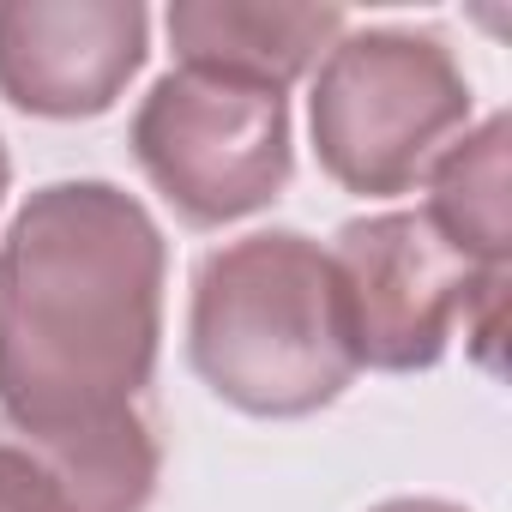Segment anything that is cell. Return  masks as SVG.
Instances as JSON below:
<instances>
[{"mask_svg": "<svg viewBox=\"0 0 512 512\" xmlns=\"http://www.w3.org/2000/svg\"><path fill=\"white\" fill-rule=\"evenodd\" d=\"M169 241L115 181H49L0 235V416L49 440L133 416L157 374Z\"/></svg>", "mask_w": 512, "mask_h": 512, "instance_id": "1", "label": "cell"}, {"mask_svg": "<svg viewBox=\"0 0 512 512\" xmlns=\"http://www.w3.org/2000/svg\"><path fill=\"white\" fill-rule=\"evenodd\" d=\"M193 374L247 416H314L356 380L332 253L302 229H253L211 247L187 302Z\"/></svg>", "mask_w": 512, "mask_h": 512, "instance_id": "2", "label": "cell"}, {"mask_svg": "<svg viewBox=\"0 0 512 512\" xmlns=\"http://www.w3.org/2000/svg\"><path fill=\"white\" fill-rule=\"evenodd\" d=\"M470 127V79L440 37L344 31L314 73L308 133L320 169L362 199L410 193L434 157Z\"/></svg>", "mask_w": 512, "mask_h": 512, "instance_id": "3", "label": "cell"}, {"mask_svg": "<svg viewBox=\"0 0 512 512\" xmlns=\"http://www.w3.org/2000/svg\"><path fill=\"white\" fill-rule=\"evenodd\" d=\"M326 253L338 266L356 368L422 374L446 356L458 320H464V338H476L482 362L500 368L494 344L506 314V272L470 266L428 223V211L350 217Z\"/></svg>", "mask_w": 512, "mask_h": 512, "instance_id": "4", "label": "cell"}, {"mask_svg": "<svg viewBox=\"0 0 512 512\" xmlns=\"http://www.w3.org/2000/svg\"><path fill=\"white\" fill-rule=\"evenodd\" d=\"M145 181L199 229L266 211L296 169L290 97L217 73H163L127 133Z\"/></svg>", "mask_w": 512, "mask_h": 512, "instance_id": "5", "label": "cell"}, {"mask_svg": "<svg viewBox=\"0 0 512 512\" xmlns=\"http://www.w3.org/2000/svg\"><path fill=\"white\" fill-rule=\"evenodd\" d=\"M151 55L139 0H0V97L43 121H91L121 103Z\"/></svg>", "mask_w": 512, "mask_h": 512, "instance_id": "6", "label": "cell"}, {"mask_svg": "<svg viewBox=\"0 0 512 512\" xmlns=\"http://www.w3.org/2000/svg\"><path fill=\"white\" fill-rule=\"evenodd\" d=\"M344 31V7H302V0H175L169 7V49L181 67L266 91H290Z\"/></svg>", "mask_w": 512, "mask_h": 512, "instance_id": "7", "label": "cell"}, {"mask_svg": "<svg viewBox=\"0 0 512 512\" xmlns=\"http://www.w3.org/2000/svg\"><path fill=\"white\" fill-rule=\"evenodd\" d=\"M512 127L506 115H488L482 127H464L428 181V223L464 253L470 266L482 272H506L512 266V181H506V157H512Z\"/></svg>", "mask_w": 512, "mask_h": 512, "instance_id": "8", "label": "cell"}, {"mask_svg": "<svg viewBox=\"0 0 512 512\" xmlns=\"http://www.w3.org/2000/svg\"><path fill=\"white\" fill-rule=\"evenodd\" d=\"M0 512H73V494L25 440H0Z\"/></svg>", "mask_w": 512, "mask_h": 512, "instance_id": "9", "label": "cell"}, {"mask_svg": "<svg viewBox=\"0 0 512 512\" xmlns=\"http://www.w3.org/2000/svg\"><path fill=\"white\" fill-rule=\"evenodd\" d=\"M368 512H464L458 500H434V494H404V500H380Z\"/></svg>", "mask_w": 512, "mask_h": 512, "instance_id": "10", "label": "cell"}, {"mask_svg": "<svg viewBox=\"0 0 512 512\" xmlns=\"http://www.w3.org/2000/svg\"><path fill=\"white\" fill-rule=\"evenodd\" d=\"M7 187H13V157H7V139H0V199H7Z\"/></svg>", "mask_w": 512, "mask_h": 512, "instance_id": "11", "label": "cell"}]
</instances>
